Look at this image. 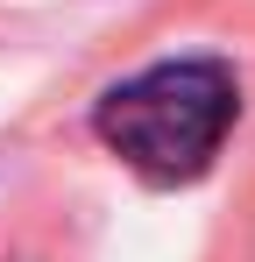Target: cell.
I'll list each match as a JSON object with an SVG mask.
<instances>
[{
  "label": "cell",
  "mask_w": 255,
  "mask_h": 262,
  "mask_svg": "<svg viewBox=\"0 0 255 262\" xmlns=\"http://www.w3.org/2000/svg\"><path fill=\"white\" fill-rule=\"evenodd\" d=\"M234 114H241V85L220 57H170V64H149V71L121 78L99 99L92 128L142 177L184 184L220 156Z\"/></svg>",
  "instance_id": "6da1fadb"
}]
</instances>
